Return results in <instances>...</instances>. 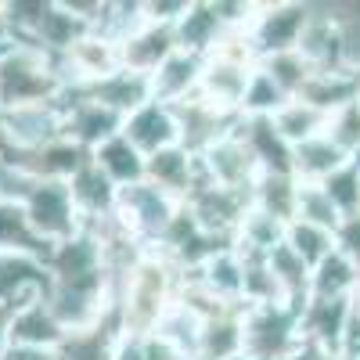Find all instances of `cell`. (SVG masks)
<instances>
[{"mask_svg":"<svg viewBox=\"0 0 360 360\" xmlns=\"http://www.w3.org/2000/svg\"><path fill=\"white\" fill-rule=\"evenodd\" d=\"M180 295V270L148 249L141 263L115 285V317L123 335H152L162 314L176 303Z\"/></svg>","mask_w":360,"mask_h":360,"instance_id":"6da1fadb","label":"cell"},{"mask_svg":"<svg viewBox=\"0 0 360 360\" xmlns=\"http://www.w3.org/2000/svg\"><path fill=\"white\" fill-rule=\"evenodd\" d=\"M191 0H141L144 8V22H155V25H176V18L188 11Z\"/></svg>","mask_w":360,"mask_h":360,"instance_id":"f6af8a7d","label":"cell"},{"mask_svg":"<svg viewBox=\"0 0 360 360\" xmlns=\"http://www.w3.org/2000/svg\"><path fill=\"white\" fill-rule=\"evenodd\" d=\"M112 360H152V342L148 335H123L112 349Z\"/></svg>","mask_w":360,"mask_h":360,"instance_id":"bcb514c9","label":"cell"},{"mask_svg":"<svg viewBox=\"0 0 360 360\" xmlns=\"http://www.w3.org/2000/svg\"><path fill=\"white\" fill-rule=\"evenodd\" d=\"M349 162V155L332 141V134H321L307 144L292 148V176L299 184H324L332 173H339Z\"/></svg>","mask_w":360,"mask_h":360,"instance_id":"d4e9b609","label":"cell"},{"mask_svg":"<svg viewBox=\"0 0 360 360\" xmlns=\"http://www.w3.org/2000/svg\"><path fill=\"white\" fill-rule=\"evenodd\" d=\"M259 69L274 79V86L281 90L285 98H299L303 94V86H307V79H310V65L303 62V54L299 51H281V54H270V58H263L259 62Z\"/></svg>","mask_w":360,"mask_h":360,"instance_id":"f35d334b","label":"cell"},{"mask_svg":"<svg viewBox=\"0 0 360 360\" xmlns=\"http://www.w3.org/2000/svg\"><path fill=\"white\" fill-rule=\"evenodd\" d=\"M0 360H58V349H29V346H11Z\"/></svg>","mask_w":360,"mask_h":360,"instance_id":"7dc6e473","label":"cell"},{"mask_svg":"<svg viewBox=\"0 0 360 360\" xmlns=\"http://www.w3.org/2000/svg\"><path fill=\"white\" fill-rule=\"evenodd\" d=\"M356 173H360V166H356Z\"/></svg>","mask_w":360,"mask_h":360,"instance_id":"db71d44e","label":"cell"},{"mask_svg":"<svg viewBox=\"0 0 360 360\" xmlns=\"http://www.w3.org/2000/svg\"><path fill=\"white\" fill-rule=\"evenodd\" d=\"M173 33H176V47H180V51L198 54V58H209L227 29H224V22H220L217 11H213V0H191L188 11L176 18Z\"/></svg>","mask_w":360,"mask_h":360,"instance_id":"603a6c76","label":"cell"},{"mask_svg":"<svg viewBox=\"0 0 360 360\" xmlns=\"http://www.w3.org/2000/svg\"><path fill=\"white\" fill-rule=\"evenodd\" d=\"M270 123H274V130L281 134V141L288 148H299V144H307V141L328 134L332 115H324L321 108H314L303 98H292V101H285L274 115H270Z\"/></svg>","mask_w":360,"mask_h":360,"instance_id":"4dcf8cb0","label":"cell"},{"mask_svg":"<svg viewBox=\"0 0 360 360\" xmlns=\"http://www.w3.org/2000/svg\"><path fill=\"white\" fill-rule=\"evenodd\" d=\"M69 195H72L79 217H83V227L108 220L115 213V202H119V188L94 166V159H86V166L69 180Z\"/></svg>","mask_w":360,"mask_h":360,"instance_id":"44dd1931","label":"cell"},{"mask_svg":"<svg viewBox=\"0 0 360 360\" xmlns=\"http://www.w3.org/2000/svg\"><path fill=\"white\" fill-rule=\"evenodd\" d=\"M349 317H353L349 299H307V307L299 310L303 346L321 353V356H339Z\"/></svg>","mask_w":360,"mask_h":360,"instance_id":"8fae6325","label":"cell"},{"mask_svg":"<svg viewBox=\"0 0 360 360\" xmlns=\"http://www.w3.org/2000/svg\"><path fill=\"white\" fill-rule=\"evenodd\" d=\"M62 101L8 108V115H4L8 155H33L40 148L54 144L58 137H65V105Z\"/></svg>","mask_w":360,"mask_h":360,"instance_id":"8992f818","label":"cell"},{"mask_svg":"<svg viewBox=\"0 0 360 360\" xmlns=\"http://www.w3.org/2000/svg\"><path fill=\"white\" fill-rule=\"evenodd\" d=\"M285 101H292V98H285L281 90L274 86V79L256 65L252 79H249V90H245V101H242V115L245 119H270Z\"/></svg>","mask_w":360,"mask_h":360,"instance_id":"b9f144b4","label":"cell"},{"mask_svg":"<svg viewBox=\"0 0 360 360\" xmlns=\"http://www.w3.org/2000/svg\"><path fill=\"white\" fill-rule=\"evenodd\" d=\"M295 202H299V180L292 173H259L249 191V205L263 209L266 217L281 224L295 220Z\"/></svg>","mask_w":360,"mask_h":360,"instance_id":"d6a6232c","label":"cell"},{"mask_svg":"<svg viewBox=\"0 0 360 360\" xmlns=\"http://www.w3.org/2000/svg\"><path fill=\"white\" fill-rule=\"evenodd\" d=\"M234 360H249V356H234Z\"/></svg>","mask_w":360,"mask_h":360,"instance_id":"f5cc1de1","label":"cell"},{"mask_svg":"<svg viewBox=\"0 0 360 360\" xmlns=\"http://www.w3.org/2000/svg\"><path fill=\"white\" fill-rule=\"evenodd\" d=\"M11 349V310L0 307V356Z\"/></svg>","mask_w":360,"mask_h":360,"instance_id":"c3c4849f","label":"cell"},{"mask_svg":"<svg viewBox=\"0 0 360 360\" xmlns=\"http://www.w3.org/2000/svg\"><path fill=\"white\" fill-rule=\"evenodd\" d=\"M321 188L328 191V198L339 205V213H342V217L360 213V173H356L353 162H346L339 173H332Z\"/></svg>","mask_w":360,"mask_h":360,"instance_id":"7bdbcfd3","label":"cell"},{"mask_svg":"<svg viewBox=\"0 0 360 360\" xmlns=\"http://www.w3.org/2000/svg\"><path fill=\"white\" fill-rule=\"evenodd\" d=\"M62 105H65V137L86 148V152H94V148H101L108 137L123 130V115L105 108L90 94H65Z\"/></svg>","mask_w":360,"mask_h":360,"instance_id":"7c38bea8","label":"cell"},{"mask_svg":"<svg viewBox=\"0 0 360 360\" xmlns=\"http://www.w3.org/2000/svg\"><path fill=\"white\" fill-rule=\"evenodd\" d=\"M198 162H202V173H205L209 184H220L227 191H242V195L252 191L256 176H259V166H256L252 152L245 148L242 134H238V123L213 148H205V152L198 155Z\"/></svg>","mask_w":360,"mask_h":360,"instance_id":"30bf717a","label":"cell"},{"mask_svg":"<svg viewBox=\"0 0 360 360\" xmlns=\"http://www.w3.org/2000/svg\"><path fill=\"white\" fill-rule=\"evenodd\" d=\"M295 220L314 224V227H324V231L335 234V227L342 224V213H339V205L328 198V191H324L321 184H299Z\"/></svg>","mask_w":360,"mask_h":360,"instance_id":"60d3db41","label":"cell"},{"mask_svg":"<svg viewBox=\"0 0 360 360\" xmlns=\"http://www.w3.org/2000/svg\"><path fill=\"white\" fill-rule=\"evenodd\" d=\"M180 205L184 202H176L173 195L155 188L152 180H137V184H130V188H119V202H115L112 217L152 249L166 234V227L173 224V217L180 213Z\"/></svg>","mask_w":360,"mask_h":360,"instance_id":"5b68a950","label":"cell"},{"mask_svg":"<svg viewBox=\"0 0 360 360\" xmlns=\"http://www.w3.org/2000/svg\"><path fill=\"white\" fill-rule=\"evenodd\" d=\"M285 231H288V224H281L274 217H266L263 209L249 205L242 224H238V231H234V249L242 256H266L285 242Z\"/></svg>","mask_w":360,"mask_h":360,"instance_id":"e575fe53","label":"cell"},{"mask_svg":"<svg viewBox=\"0 0 360 360\" xmlns=\"http://www.w3.org/2000/svg\"><path fill=\"white\" fill-rule=\"evenodd\" d=\"M249 79H252V65H238V62H227V58H205L198 98L224 115H242Z\"/></svg>","mask_w":360,"mask_h":360,"instance_id":"4fadbf2b","label":"cell"},{"mask_svg":"<svg viewBox=\"0 0 360 360\" xmlns=\"http://www.w3.org/2000/svg\"><path fill=\"white\" fill-rule=\"evenodd\" d=\"M299 98L321 108L324 115H335L360 101V69L342 65V69H328V72H310Z\"/></svg>","mask_w":360,"mask_h":360,"instance_id":"7402d4cb","label":"cell"},{"mask_svg":"<svg viewBox=\"0 0 360 360\" xmlns=\"http://www.w3.org/2000/svg\"><path fill=\"white\" fill-rule=\"evenodd\" d=\"M245 356V328L242 310H220L202 321L198 339V360H234Z\"/></svg>","mask_w":360,"mask_h":360,"instance_id":"4316f807","label":"cell"},{"mask_svg":"<svg viewBox=\"0 0 360 360\" xmlns=\"http://www.w3.org/2000/svg\"><path fill=\"white\" fill-rule=\"evenodd\" d=\"M238 134L252 152L259 173H292V148L281 141L270 119H238Z\"/></svg>","mask_w":360,"mask_h":360,"instance_id":"484cf974","label":"cell"},{"mask_svg":"<svg viewBox=\"0 0 360 360\" xmlns=\"http://www.w3.org/2000/svg\"><path fill=\"white\" fill-rule=\"evenodd\" d=\"M349 307H353V317L360 321V285H356V292H353V299H349Z\"/></svg>","mask_w":360,"mask_h":360,"instance_id":"816d5d0a","label":"cell"},{"mask_svg":"<svg viewBox=\"0 0 360 360\" xmlns=\"http://www.w3.org/2000/svg\"><path fill=\"white\" fill-rule=\"evenodd\" d=\"M0 252H25V256H47V245L37 238L25 209L18 202H0Z\"/></svg>","mask_w":360,"mask_h":360,"instance_id":"8d00e7d4","label":"cell"},{"mask_svg":"<svg viewBox=\"0 0 360 360\" xmlns=\"http://www.w3.org/2000/svg\"><path fill=\"white\" fill-rule=\"evenodd\" d=\"M90 33H94V25H86L79 15H72V11L65 8V0H51L33 47H40V51L51 54V58H62V54H69V51H72L83 37H90Z\"/></svg>","mask_w":360,"mask_h":360,"instance_id":"83f0119b","label":"cell"},{"mask_svg":"<svg viewBox=\"0 0 360 360\" xmlns=\"http://www.w3.org/2000/svg\"><path fill=\"white\" fill-rule=\"evenodd\" d=\"M202 62L205 58L198 54H188V51H173L166 62L148 76L152 79V101H162V105H180L198 94V79H202Z\"/></svg>","mask_w":360,"mask_h":360,"instance_id":"d6986e66","label":"cell"},{"mask_svg":"<svg viewBox=\"0 0 360 360\" xmlns=\"http://www.w3.org/2000/svg\"><path fill=\"white\" fill-rule=\"evenodd\" d=\"M310 4L303 37H299L295 51L303 54V62L314 72H328V69H342L346 65V40H342V22L335 15L332 4Z\"/></svg>","mask_w":360,"mask_h":360,"instance_id":"9c48e42d","label":"cell"},{"mask_svg":"<svg viewBox=\"0 0 360 360\" xmlns=\"http://www.w3.org/2000/svg\"><path fill=\"white\" fill-rule=\"evenodd\" d=\"M173 115H176V130H180V144L188 148L191 155H202L205 148H213L224 134L234 130V123L242 115H224L217 112L213 105H205L198 94L173 105Z\"/></svg>","mask_w":360,"mask_h":360,"instance_id":"9a60e30c","label":"cell"},{"mask_svg":"<svg viewBox=\"0 0 360 360\" xmlns=\"http://www.w3.org/2000/svg\"><path fill=\"white\" fill-rule=\"evenodd\" d=\"M144 180H152L155 188H162L176 202H184L205 180V173H202L198 155H191L184 144H173V148H162V152L144 159Z\"/></svg>","mask_w":360,"mask_h":360,"instance_id":"2e32d148","label":"cell"},{"mask_svg":"<svg viewBox=\"0 0 360 360\" xmlns=\"http://www.w3.org/2000/svg\"><path fill=\"white\" fill-rule=\"evenodd\" d=\"M11 47V33H8V15H4V0H0V54Z\"/></svg>","mask_w":360,"mask_h":360,"instance_id":"681fc988","label":"cell"},{"mask_svg":"<svg viewBox=\"0 0 360 360\" xmlns=\"http://www.w3.org/2000/svg\"><path fill=\"white\" fill-rule=\"evenodd\" d=\"M173 51H176V33H173V25H155V22H144L137 33H130L123 44H119L123 69L141 72V76H152Z\"/></svg>","mask_w":360,"mask_h":360,"instance_id":"ac0fdd59","label":"cell"},{"mask_svg":"<svg viewBox=\"0 0 360 360\" xmlns=\"http://www.w3.org/2000/svg\"><path fill=\"white\" fill-rule=\"evenodd\" d=\"M356 285H360V270L346 256L332 252L324 263L314 266V274H310V299H353Z\"/></svg>","mask_w":360,"mask_h":360,"instance_id":"d590c367","label":"cell"},{"mask_svg":"<svg viewBox=\"0 0 360 360\" xmlns=\"http://www.w3.org/2000/svg\"><path fill=\"white\" fill-rule=\"evenodd\" d=\"M62 98H65V83L62 72H58V58L25 44H15L0 54V105L4 108L47 105Z\"/></svg>","mask_w":360,"mask_h":360,"instance_id":"7a4b0ae2","label":"cell"},{"mask_svg":"<svg viewBox=\"0 0 360 360\" xmlns=\"http://www.w3.org/2000/svg\"><path fill=\"white\" fill-rule=\"evenodd\" d=\"M307 15H310V4H303V0H266V4H256L249 37H252L259 62L270 54L295 51L299 37H303Z\"/></svg>","mask_w":360,"mask_h":360,"instance_id":"ba28073f","label":"cell"},{"mask_svg":"<svg viewBox=\"0 0 360 360\" xmlns=\"http://www.w3.org/2000/svg\"><path fill=\"white\" fill-rule=\"evenodd\" d=\"M90 159H94V166L112 180L115 188H130V184H137V180H144V155L123 134H115L101 148H94Z\"/></svg>","mask_w":360,"mask_h":360,"instance_id":"836d02e7","label":"cell"},{"mask_svg":"<svg viewBox=\"0 0 360 360\" xmlns=\"http://www.w3.org/2000/svg\"><path fill=\"white\" fill-rule=\"evenodd\" d=\"M202 314L198 310H191L188 303H176L162 314V321L155 324V339L166 346V349H173L180 360H198V339H202Z\"/></svg>","mask_w":360,"mask_h":360,"instance_id":"f546056e","label":"cell"},{"mask_svg":"<svg viewBox=\"0 0 360 360\" xmlns=\"http://www.w3.org/2000/svg\"><path fill=\"white\" fill-rule=\"evenodd\" d=\"M65 342V328L58 324L51 307L44 299L25 303L11 310V346H29V349H58Z\"/></svg>","mask_w":360,"mask_h":360,"instance_id":"cb8c5ba5","label":"cell"},{"mask_svg":"<svg viewBox=\"0 0 360 360\" xmlns=\"http://www.w3.org/2000/svg\"><path fill=\"white\" fill-rule=\"evenodd\" d=\"M18 205L25 209L29 224H33L37 238L47 249L69 242V238H76L83 231V217H79V209L69 195V184H58V180H33Z\"/></svg>","mask_w":360,"mask_h":360,"instance_id":"277c9868","label":"cell"},{"mask_svg":"<svg viewBox=\"0 0 360 360\" xmlns=\"http://www.w3.org/2000/svg\"><path fill=\"white\" fill-rule=\"evenodd\" d=\"M123 134L137 152L148 159L162 152V148H173L180 144V130H176V115H173V105H162V101H148L141 105L137 112H130L123 119Z\"/></svg>","mask_w":360,"mask_h":360,"instance_id":"e0dca14e","label":"cell"},{"mask_svg":"<svg viewBox=\"0 0 360 360\" xmlns=\"http://www.w3.org/2000/svg\"><path fill=\"white\" fill-rule=\"evenodd\" d=\"M4 115H8V108L0 105V155H8V137H4Z\"/></svg>","mask_w":360,"mask_h":360,"instance_id":"f907efd6","label":"cell"},{"mask_svg":"<svg viewBox=\"0 0 360 360\" xmlns=\"http://www.w3.org/2000/svg\"><path fill=\"white\" fill-rule=\"evenodd\" d=\"M242 328H245V356L249 360H292L303 349L299 310L288 303L242 307Z\"/></svg>","mask_w":360,"mask_h":360,"instance_id":"3957f363","label":"cell"},{"mask_svg":"<svg viewBox=\"0 0 360 360\" xmlns=\"http://www.w3.org/2000/svg\"><path fill=\"white\" fill-rule=\"evenodd\" d=\"M47 295V266L44 256L0 252V307L18 310Z\"/></svg>","mask_w":360,"mask_h":360,"instance_id":"5bb4252c","label":"cell"},{"mask_svg":"<svg viewBox=\"0 0 360 360\" xmlns=\"http://www.w3.org/2000/svg\"><path fill=\"white\" fill-rule=\"evenodd\" d=\"M266 266H270V278H274V285H278L281 303L303 310L307 299H310V274H314V270L299 259L285 242L274 252H266Z\"/></svg>","mask_w":360,"mask_h":360,"instance_id":"1f68e13d","label":"cell"},{"mask_svg":"<svg viewBox=\"0 0 360 360\" xmlns=\"http://www.w3.org/2000/svg\"><path fill=\"white\" fill-rule=\"evenodd\" d=\"M83 94H90L94 101H101L105 108H112L127 119L130 112H137L141 105L152 101V79L141 76V72H130V69H119L108 79H101L98 86L83 90Z\"/></svg>","mask_w":360,"mask_h":360,"instance_id":"f1b7e54d","label":"cell"},{"mask_svg":"<svg viewBox=\"0 0 360 360\" xmlns=\"http://www.w3.org/2000/svg\"><path fill=\"white\" fill-rule=\"evenodd\" d=\"M285 245L314 270L317 263H324L335 252V234L324 227H314V224H303V220H292L285 231Z\"/></svg>","mask_w":360,"mask_h":360,"instance_id":"74e56055","label":"cell"},{"mask_svg":"<svg viewBox=\"0 0 360 360\" xmlns=\"http://www.w3.org/2000/svg\"><path fill=\"white\" fill-rule=\"evenodd\" d=\"M335 252L360 270V213L342 217V224L335 227Z\"/></svg>","mask_w":360,"mask_h":360,"instance_id":"ee69618b","label":"cell"},{"mask_svg":"<svg viewBox=\"0 0 360 360\" xmlns=\"http://www.w3.org/2000/svg\"><path fill=\"white\" fill-rule=\"evenodd\" d=\"M11 159L33 180H58V184H69V180L86 166L90 152L79 148L76 141H69V137H58L54 144L40 148V152H33V155H11Z\"/></svg>","mask_w":360,"mask_h":360,"instance_id":"ffe728a7","label":"cell"},{"mask_svg":"<svg viewBox=\"0 0 360 360\" xmlns=\"http://www.w3.org/2000/svg\"><path fill=\"white\" fill-rule=\"evenodd\" d=\"M184 209L191 213V220L213 238V242L220 245H234V231L238 224H242L245 209H249V195L242 191H227L220 184H209V180H202V184L184 198Z\"/></svg>","mask_w":360,"mask_h":360,"instance_id":"52a82bcc","label":"cell"},{"mask_svg":"<svg viewBox=\"0 0 360 360\" xmlns=\"http://www.w3.org/2000/svg\"><path fill=\"white\" fill-rule=\"evenodd\" d=\"M47 4H51V0H4L11 47L15 44H25V47L37 44V33H40V25H44Z\"/></svg>","mask_w":360,"mask_h":360,"instance_id":"ab89813d","label":"cell"}]
</instances>
